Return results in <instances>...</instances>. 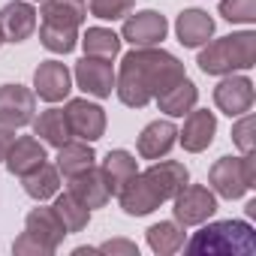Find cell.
<instances>
[{"label": "cell", "instance_id": "8d00e7d4", "mask_svg": "<svg viewBox=\"0 0 256 256\" xmlns=\"http://www.w3.org/2000/svg\"><path fill=\"white\" fill-rule=\"evenodd\" d=\"M247 217H256V199L247 202Z\"/></svg>", "mask_w": 256, "mask_h": 256}, {"label": "cell", "instance_id": "ac0fdd59", "mask_svg": "<svg viewBox=\"0 0 256 256\" xmlns=\"http://www.w3.org/2000/svg\"><path fill=\"white\" fill-rule=\"evenodd\" d=\"M64 184H66V190H70L82 205H88L90 211L106 208L108 199H112V193H108V187H106V178H102L100 166H90V169H84V172L66 178Z\"/></svg>", "mask_w": 256, "mask_h": 256}, {"label": "cell", "instance_id": "4dcf8cb0", "mask_svg": "<svg viewBox=\"0 0 256 256\" xmlns=\"http://www.w3.org/2000/svg\"><path fill=\"white\" fill-rule=\"evenodd\" d=\"M84 4H88V16L100 22H120L133 12L136 0H84Z\"/></svg>", "mask_w": 256, "mask_h": 256}, {"label": "cell", "instance_id": "d6986e66", "mask_svg": "<svg viewBox=\"0 0 256 256\" xmlns=\"http://www.w3.org/2000/svg\"><path fill=\"white\" fill-rule=\"evenodd\" d=\"M24 232H30L36 241H42V244L52 247V250H58V247L64 244V238H66V229H64V223L58 220L54 208H52V205H42V202H36V208L28 211V217H24Z\"/></svg>", "mask_w": 256, "mask_h": 256}, {"label": "cell", "instance_id": "8992f818", "mask_svg": "<svg viewBox=\"0 0 256 256\" xmlns=\"http://www.w3.org/2000/svg\"><path fill=\"white\" fill-rule=\"evenodd\" d=\"M64 114H66L72 139H82V142L102 139L108 120H106V108L100 102H94L88 96H72V100H64Z\"/></svg>", "mask_w": 256, "mask_h": 256}, {"label": "cell", "instance_id": "4fadbf2b", "mask_svg": "<svg viewBox=\"0 0 256 256\" xmlns=\"http://www.w3.org/2000/svg\"><path fill=\"white\" fill-rule=\"evenodd\" d=\"M217 136V114L208 108H190L184 114V124L178 126V145L187 154H202L214 145Z\"/></svg>", "mask_w": 256, "mask_h": 256}, {"label": "cell", "instance_id": "5b68a950", "mask_svg": "<svg viewBox=\"0 0 256 256\" xmlns=\"http://www.w3.org/2000/svg\"><path fill=\"white\" fill-rule=\"evenodd\" d=\"M217 214V196L211 187L205 184H187L181 193H175L172 199V220H178L184 229L190 226H202L205 220H211Z\"/></svg>", "mask_w": 256, "mask_h": 256}, {"label": "cell", "instance_id": "ba28073f", "mask_svg": "<svg viewBox=\"0 0 256 256\" xmlns=\"http://www.w3.org/2000/svg\"><path fill=\"white\" fill-rule=\"evenodd\" d=\"M214 106L217 112H223L226 118H238L244 112L253 108V100H256V90H253V78L244 76V72H229V76H220L217 88H214Z\"/></svg>", "mask_w": 256, "mask_h": 256}, {"label": "cell", "instance_id": "6da1fadb", "mask_svg": "<svg viewBox=\"0 0 256 256\" xmlns=\"http://www.w3.org/2000/svg\"><path fill=\"white\" fill-rule=\"evenodd\" d=\"M184 76H187L184 60L166 52L163 46L130 48L120 58V66L114 70V94L124 106L145 108Z\"/></svg>", "mask_w": 256, "mask_h": 256}, {"label": "cell", "instance_id": "484cf974", "mask_svg": "<svg viewBox=\"0 0 256 256\" xmlns=\"http://www.w3.org/2000/svg\"><path fill=\"white\" fill-rule=\"evenodd\" d=\"M40 22L78 30L88 22V4L84 0H42L40 4Z\"/></svg>", "mask_w": 256, "mask_h": 256}, {"label": "cell", "instance_id": "5bb4252c", "mask_svg": "<svg viewBox=\"0 0 256 256\" xmlns=\"http://www.w3.org/2000/svg\"><path fill=\"white\" fill-rule=\"evenodd\" d=\"M178 145V126L172 118H157L142 126V133L136 136V154L142 160H160Z\"/></svg>", "mask_w": 256, "mask_h": 256}, {"label": "cell", "instance_id": "74e56055", "mask_svg": "<svg viewBox=\"0 0 256 256\" xmlns=\"http://www.w3.org/2000/svg\"><path fill=\"white\" fill-rule=\"evenodd\" d=\"M30 4H42V0H30Z\"/></svg>", "mask_w": 256, "mask_h": 256}, {"label": "cell", "instance_id": "e0dca14e", "mask_svg": "<svg viewBox=\"0 0 256 256\" xmlns=\"http://www.w3.org/2000/svg\"><path fill=\"white\" fill-rule=\"evenodd\" d=\"M175 36L184 48H202L214 36V18L199 6L181 10L175 18Z\"/></svg>", "mask_w": 256, "mask_h": 256}, {"label": "cell", "instance_id": "44dd1931", "mask_svg": "<svg viewBox=\"0 0 256 256\" xmlns=\"http://www.w3.org/2000/svg\"><path fill=\"white\" fill-rule=\"evenodd\" d=\"M30 126H34V136H36L46 148H54V151H58L64 142L72 139L70 124H66V114H64V108H58V106H52V108L34 114Z\"/></svg>", "mask_w": 256, "mask_h": 256}, {"label": "cell", "instance_id": "cb8c5ba5", "mask_svg": "<svg viewBox=\"0 0 256 256\" xmlns=\"http://www.w3.org/2000/svg\"><path fill=\"white\" fill-rule=\"evenodd\" d=\"M54 166L60 172V178H72L90 166H96V151H94V142H82V139H70L58 148V157H54Z\"/></svg>", "mask_w": 256, "mask_h": 256}, {"label": "cell", "instance_id": "4316f807", "mask_svg": "<svg viewBox=\"0 0 256 256\" xmlns=\"http://www.w3.org/2000/svg\"><path fill=\"white\" fill-rule=\"evenodd\" d=\"M52 208H54V214H58V220L64 223V229H66V235H76V232H84L88 229V223H90V208L88 205H82L70 190H58L54 193V202H52Z\"/></svg>", "mask_w": 256, "mask_h": 256}, {"label": "cell", "instance_id": "836d02e7", "mask_svg": "<svg viewBox=\"0 0 256 256\" xmlns=\"http://www.w3.org/2000/svg\"><path fill=\"white\" fill-rule=\"evenodd\" d=\"M12 253H16V256H52L54 250L46 247L42 241H36L30 232H22V235L12 241Z\"/></svg>", "mask_w": 256, "mask_h": 256}, {"label": "cell", "instance_id": "e575fe53", "mask_svg": "<svg viewBox=\"0 0 256 256\" xmlns=\"http://www.w3.org/2000/svg\"><path fill=\"white\" fill-rule=\"evenodd\" d=\"M96 250L100 253H108V256H139V247L130 238H108V241L96 244Z\"/></svg>", "mask_w": 256, "mask_h": 256}, {"label": "cell", "instance_id": "1f68e13d", "mask_svg": "<svg viewBox=\"0 0 256 256\" xmlns=\"http://www.w3.org/2000/svg\"><path fill=\"white\" fill-rule=\"evenodd\" d=\"M220 18L229 24H256V0H220Z\"/></svg>", "mask_w": 256, "mask_h": 256}, {"label": "cell", "instance_id": "52a82bcc", "mask_svg": "<svg viewBox=\"0 0 256 256\" xmlns=\"http://www.w3.org/2000/svg\"><path fill=\"white\" fill-rule=\"evenodd\" d=\"M34 114H36V94H34V88H24L18 82L0 84V126L22 130V126H30Z\"/></svg>", "mask_w": 256, "mask_h": 256}, {"label": "cell", "instance_id": "d590c367", "mask_svg": "<svg viewBox=\"0 0 256 256\" xmlns=\"http://www.w3.org/2000/svg\"><path fill=\"white\" fill-rule=\"evenodd\" d=\"M16 139V130H10V126H0V163H4V157H6V148H10V142Z\"/></svg>", "mask_w": 256, "mask_h": 256}, {"label": "cell", "instance_id": "30bf717a", "mask_svg": "<svg viewBox=\"0 0 256 256\" xmlns=\"http://www.w3.org/2000/svg\"><path fill=\"white\" fill-rule=\"evenodd\" d=\"M70 90H72V70L58 58L40 60V66L34 70V94L42 102L54 106L70 100Z\"/></svg>", "mask_w": 256, "mask_h": 256}, {"label": "cell", "instance_id": "d6a6232c", "mask_svg": "<svg viewBox=\"0 0 256 256\" xmlns=\"http://www.w3.org/2000/svg\"><path fill=\"white\" fill-rule=\"evenodd\" d=\"M253 130H256V124H253V114H250V112H244V114L235 118V124H232V145H235L241 154H253V151H256Z\"/></svg>", "mask_w": 256, "mask_h": 256}, {"label": "cell", "instance_id": "f1b7e54d", "mask_svg": "<svg viewBox=\"0 0 256 256\" xmlns=\"http://www.w3.org/2000/svg\"><path fill=\"white\" fill-rule=\"evenodd\" d=\"M78 46L84 48L88 58H102V60H114L120 54V34H114L112 28H88L78 36Z\"/></svg>", "mask_w": 256, "mask_h": 256}, {"label": "cell", "instance_id": "8fae6325", "mask_svg": "<svg viewBox=\"0 0 256 256\" xmlns=\"http://www.w3.org/2000/svg\"><path fill=\"white\" fill-rule=\"evenodd\" d=\"M72 82L78 90H84L94 100H106L114 94V64L102 58H82L72 66Z\"/></svg>", "mask_w": 256, "mask_h": 256}, {"label": "cell", "instance_id": "9a60e30c", "mask_svg": "<svg viewBox=\"0 0 256 256\" xmlns=\"http://www.w3.org/2000/svg\"><path fill=\"white\" fill-rule=\"evenodd\" d=\"M148 184L154 187V193L160 196V202H172L175 193H181L187 184H190V169L181 163V160H154L145 172Z\"/></svg>", "mask_w": 256, "mask_h": 256}, {"label": "cell", "instance_id": "83f0119b", "mask_svg": "<svg viewBox=\"0 0 256 256\" xmlns=\"http://www.w3.org/2000/svg\"><path fill=\"white\" fill-rule=\"evenodd\" d=\"M145 241H148V247H151L154 253H160V256H172V253H178V250L184 247V241H187V229H184L178 220H160V223L148 226Z\"/></svg>", "mask_w": 256, "mask_h": 256}, {"label": "cell", "instance_id": "7a4b0ae2", "mask_svg": "<svg viewBox=\"0 0 256 256\" xmlns=\"http://www.w3.org/2000/svg\"><path fill=\"white\" fill-rule=\"evenodd\" d=\"M199 70L205 76H229V72H247L256 64V34L247 30H235L226 36H211L196 58Z\"/></svg>", "mask_w": 256, "mask_h": 256}, {"label": "cell", "instance_id": "ffe728a7", "mask_svg": "<svg viewBox=\"0 0 256 256\" xmlns=\"http://www.w3.org/2000/svg\"><path fill=\"white\" fill-rule=\"evenodd\" d=\"M42 160H48L46 154V145L36 139V136H16L6 148V157H4V166L10 169V175L22 178L24 172H30L34 166H40Z\"/></svg>", "mask_w": 256, "mask_h": 256}, {"label": "cell", "instance_id": "277c9868", "mask_svg": "<svg viewBox=\"0 0 256 256\" xmlns=\"http://www.w3.org/2000/svg\"><path fill=\"white\" fill-rule=\"evenodd\" d=\"M208 187L214 190L217 199H241L256 187V157L253 154H226L214 160L208 169Z\"/></svg>", "mask_w": 256, "mask_h": 256}, {"label": "cell", "instance_id": "603a6c76", "mask_svg": "<svg viewBox=\"0 0 256 256\" xmlns=\"http://www.w3.org/2000/svg\"><path fill=\"white\" fill-rule=\"evenodd\" d=\"M100 172H102V178H106L108 193L118 196V190H120L126 181L136 178L139 160H136V154H130L126 148H112V151L106 154V160L100 163Z\"/></svg>", "mask_w": 256, "mask_h": 256}, {"label": "cell", "instance_id": "7c38bea8", "mask_svg": "<svg viewBox=\"0 0 256 256\" xmlns=\"http://www.w3.org/2000/svg\"><path fill=\"white\" fill-rule=\"evenodd\" d=\"M40 24V10L30 0H10V4L0 6V34H4V42H24L36 34Z\"/></svg>", "mask_w": 256, "mask_h": 256}, {"label": "cell", "instance_id": "3957f363", "mask_svg": "<svg viewBox=\"0 0 256 256\" xmlns=\"http://www.w3.org/2000/svg\"><path fill=\"white\" fill-rule=\"evenodd\" d=\"M187 253H208V256H238L256 250V232L247 220H205L199 232H193L184 247Z\"/></svg>", "mask_w": 256, "mask_h": 256}, {"label": "cell", "instance_id": "f546056e", "mask_svg": "<svg viewBox=\"0 0 256 256\" xmlns=\"http://www.w3.org/2000/svg\"><path fill=\"white\" fill-rule=\"evenodd\" d=\"M40 42L42 48H48L52 54H70L76 52L78 46V30L76 28H60V24H48V22H40Z\"/></svg>", "mask_w": 256, "mask_h": 256}, {"label": "cell", "instance_id": "2e32d148", "mask_svg": "<svg viewBox=\"0 0 256 256\" xmlns=\"http://www.w3.org/2000/svg\"><path fill=\"white\" fill-rule=\"evenodd\" d=\"M118 205L126 217H148L154 214L163 202L154 193V187L148 184V178L142 172H136V178H130L120 190H118Z\"/></svg>", "mask_w": 256, "mask_h": 256}, {"label": "cell", "instance_id": "7402d4cb", "mask_svg": "<svg viewBox=\"0 0 256 256\" xmlns=\"http://www.w3.org/2000/svg\"><path fill=\"white\" fill-rule=\"evenodd\" d=\"M18 181H22V190H24L34 202H48V199H54V193H58L60 184H64L58 166L48 163V160H42L40 166H34L30 172H24Z\"/></svg>", "mask_w": 256, "mask_h": 256}, {"label": "cell", "instance_id": "f35d334b", "mask_svg": "<svg viewBox=\"0 0 256 256\" xmlns=\"http://www.w3.org/2000/svg\"><path fill=\"white\" fill-rule=\"evenodd\" d=\"M0 46H4V34H0Z\"/></svg>", "mask_w": 256, "mask_h": 256}, {"label": "cell", "instance_id": "9c48e42d", "mask_svg": "<svg viewBox=\"0 0 256 256\" xmlns=\"http://www.w3.org/2000/svg\"><path fill=\"white\" fill-rule=\"evenodd\" d=\"M169 34V22L163 12L157 10H139L124 18L120 28V42H130L133 48H145V46H160Z\"/></svg>", "mask_w": 256, "mask_h": 256}, {"label": "cell", "instance_id": "d4e9b609", "mask_svg": "<svg viewBox=\"0 0 256 256\" xmlns=\"http://www.w3.org/2000/svg\"><path fill=\"white\" fill-rule=\"evenodd\" d=\"M154 102H157V108H160L166 118H184L190 108H196V102H199V88L184 76L181 82H175L172 88H166Z\"/></svg>", "mask_w": 256, "mask_h": 256}]
</instances>
